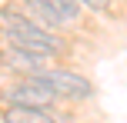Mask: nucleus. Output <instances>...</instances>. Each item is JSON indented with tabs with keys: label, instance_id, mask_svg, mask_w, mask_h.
I'll return each mask as SVG.
<instances>
[{
	"label": "nucleus",
	"instance_id": "1",
	"mask_svg": "<svg viewBox=\"0 0 127 123\" xmlns=\"http://www.w3.org/2000/svg\"><path fill=\"white\" fill-rule=\"evenodd\" d=\"M0 33L7 37V43H10V47L27 50V53H37V57H44V60L64 50V40L57 37V33L37 27L30 17L13 13V10H3V13H0Z\"/></svg>",
	"mask_w": 127,
	"mask_h": 123
},
{
	"label": "nucleus",
	"instance_id": "2",
	"mask_svg": "<svg viewBox=\"0 0 127 123\" xmlns=\"http://www.w3.org/2000/svg\"><path fill=\"white\" fill-rule=\"evenodd\" d=\"M33 77H37L57 100H87L90 93H94L90 80L80 77L77 70H67V67H47V70L33 73Z\"/></svg>",
	"mask_w": 127,
	"mask_h": 123
},
{
	"label": "nucleus",
	"instance_id": "3",
	"mask_svg": "<svg viewBox=\"0 0 127 123\" xmlns=\"http://www.w3.org/2000/svg\"><path fill=\"white\" fill-rule=\"evenodd\" d=\"M0 100H3L7 106H27V110H47V106L57 103V97H54L37 77H20L17 83L3 87V90H0Z\"/></svg>",
	"mask_w": 127,
	"mask_h": 123
},
{
	"label": "nucleus",
	"instance_id": "4",
	"mask_svg": "<svg viewBox=\"0 0 127 123\" xmlns=\"http://www.w3.org/2000/svg\"><path fill=\"white\" fill-rule=\"evenodd\" d=\"M0 63H3L10 73H24V77H33V73L47 70L44 57L27 53V50H17V47H3V50H0Z\"/></svg>",
	"mask_w": 127,
	"mask_h": 123
},
{
	"label": "nucleus",
	"instance_id": "5",
	"mask_svg": "<svg viewBox=\"0 0 127 123\" xmlns=\"http://www.w3.org/2000/svg\"><path fill=\"white\" fill-rule=\"evenodd\" d=\"M0 123H54L47 110H27V106H7Z\"/></svg>",
	"mask_w": 127,
	"mask_h": 123
},
{
	"label": "nucleus",
	"instance_id": "6",
	"mask_svg": "<svg viewBox=\"0 0 127 123\" xmlns=\"http://www.w3.org/2000/svg\"><path fill=\"white\" fill-rule=\"evenodd\" d=\"M20 3H24L27 10L33 13V17H37V20H33L37 27H44V30H50V33H54V30H60V27H64V20H60L57 13L50 10V7H44L40 0H20Z\"/></svg>",
	"mask_w": 127,
	"mask_h": 123
},
{
	"label": "nucleus",
	"instance_id": "7",
	"mask_svg": "<svg viewBox=\"0 0 127 123\" xmlns=\"http://www.w3.org/2000/svg\"><path fill=\"white\" fill-rule=\"evenodd\" d=\"M40 3H44V7H50V10L64 20V27L80 20V3H77V0H40Z\"/></svg>",
	"mask_w": 127,
	"mask_h": 123
},
{
	"label": "nucleus",
	"instance_id": "8",
	"mask_svg": "<svg viewBox=\"0 0 127 123\" xmlns=\"http://www.w3.org/2000/svg\"><path fill=\"white\" fill-rule=\"evenodd\" d=\"M80 7H87V10H97V13H110V7H114V0H77Z\"/></svg>",
	"mask_w": 127,
	"mask_h": 123
}]
</instances>
